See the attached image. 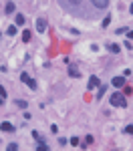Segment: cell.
<instances>
[{
    "mask_svg": "<svg viewBox=\"0 0 133 151\" xmlns=\"http://www.w3.org/2000/svg\"><path fill=\"white\" fill-rule=\"evenodd\" d=\"M58 6L73 14V16H79V18H87L89 20V14H87V6H85V0H57Z\"/></svg>",
    "mask_w": 133,
    "mask_h": 151,
    "instance_id": "1",
    "label": "cell"
},
{
    "mask_svg": "<svg viewBox=\"0 0 133 151\" xmlns=\"http://www.w3.org/2000/svg\"><path fill=\"white\" fill-rule=\"evenodd\" d=\"M109 2H111V0H85L89 20H91V18H99V14H103V12L109 8Z\"/></svg>",
    "mask_w": 133,
    "mask_h": 151,
    "instance_id": "2",
    "label": "cell"
},
{
    "mask_svg": "<svg viewBox=\"0 0 133 151\" xmlns=\"http://www.w3.org/2000/svg\"><path fill=\"white\" fill-rule=\"evenodd\" d=\"M109 101H111V105H113V107H121V109H125V107H127V99H125V95H123V93H113Z\"/></svg>",
    "mask_w": 133,
    "mask_h": 151,
    "instance_id": "3",
    "label": "cell"
},
{
    "mask_svg": "<svg viewBox=\"0 0 133 151\" xmlns=\"http://www.w3.org/2000/svg\"><path fill=\"white\" fill-rule=\"evenodd\" d=\"M0 129H2L4 133H14V131H16V127H14L12 123H8V121H4V123H0Z\"/></svg>",
    "mask_w": 133,
    "mask_h": 151,
    "instance_id": "4",
    "label": "cell"
},
{
    "mask_svg": "<svg viewBox=\"0 0 133 151\" xmlns=\"http://www.w3.org/2000/svg\"><path fill=\"white\" fill-rule=\"evenodd\" d=\"M37 32H46V18H37Z\"/></svg>",
    "mask_w": 133,
    "mask_h": 151,
    "instance_id": "5",
    "label": "cell"
},
{
    "mask_svg": "<svg viewBox=\"0 0 133 151\" xmlns=\"http://www.w3.org/2000/svg\"><path fill=\"white\" fill-rule=\"evenodd\" d=\"M99 83H101V81H99V77H95V75H91V77H89V89H97Z\"/></svg>",
    "mask_w": 133,
    "mask_h": 151,
    "instance_id": "6",
    "label": "cell"
},
{
    "mask_svg": "<svg viewBox=\"0 0 133 151\" xmlns=\"http://www.w3.org/2000/svg\"><path fill=\"white\" fill-rule=\"evenodd\" d=\"M111 85H113V87H123V85H125V77H113V79H111Z\"/></svg>",
    "mask_w": 133,
    "mask_h": 151,
    "instance_id": "7",
    "label": "cell"
},
{
    "mask_svg": "<svg viewBox=\"0 0 133 151\" xmlns=\"http://www.w3.org/2000/svg\"><path fill=\"white\" fill-rule=\"evenodd\" d=\"M69 75H71L73 79H77V77H81V73H79V68H77V65H69Z\"/></svg>",
    "mask_w": 133,
    "mask_h": 151,
    "instance_id": "8",
    "label": "cell"
},
{
    "mask_svg": "<svg viewBox=\"0 0 133 151\" xmlns=\"http://www.w3.org/2000/svg\"><path fill=\"white\" fill-rule=\"evenodd\" d=\"M37 149H38V151H49V145H46V141H44V139H38Z\"/></svg>",
    "mask_w": 133,
    "mask_h": 151,
    "instance_id": "9",
    "label": "cell"
},
{
    "mask_svg": "<svg viewBox=\"0 0 133 151\" xmlns=\"http://www.w3.org/2000/svg\"><path fill=\"white\" fill-rule=\"evenodd\" d=\"M14 10H16V6H14V2H8V4H6V14H12Z\"/></svg>",
    "mask_w": 133,
    "mask_h": 151,
    "instance_id": "10",
    "label": "cell"
},
{
    "mask_svg": "<svg viewBox=\"0 0 133 151\" xmlns=\"http://www.w3.org/2000/svg\"><path fill=\"white\" fill-rule=\"evenodd\" d=\"M107 49L111 50V52H115V54H117V52L121 50V49H119V44H115V42H111V44H107Z\"/></svg>",
    "mask_w": 133,
    "mask_h": 151,
    "instance_id": "11",
    "label": "cell"
},
{
    "mask_svg": "<svg viewBox=\"0 0 133 151\" xmlns=\"http://www.w3.org/2000/svg\"><path fill=\"white\" fill-rule=\"evenodd\" d=\"M16 30H18V28H16V24H12V26H8V28H6V34L14 36V34H16Z\"/></svg>",
    "mask_w": 133,
    "mask_h": 151,
    "instance_id": "12",
    "label": "cell"
},
{
    "mask_svg": "<svg viewBox=\"0 0 133 151\" xmlns=\"http://www.w3.org/2000/svg\"><path fill=\"white\" fill-rule=\"evenodd\" d=\"M14 22H16V26H22V24H24V16H22V14H16Z\"/></svg>",
    "mask_w": 133,
    "mask_h": 151,
    "instance_id": "13",
    "label": "cell"
},
{
    "mask_svg": "<svg viewBox=\"0 0 133 151\" xmlns=\"http://www.w3.org/2000/svg\"><path fill=\"white\" fill-rule=\"evenodd\" d=\"M105 91H107V87H105V85H101V87H99V93H97V99H101V97L105 95Z\"/></svg>",
    "mask_w": 133,
    "mask_h": 151,
    "instance_id": "14",
    "label": "cell"
},
{
    "mask_svg": "<svg viewBox=\"0 0 133 151\" xmlns=\"http://www.w3.org/2000/svg\"><path fill=\"white\" fill-rule=\"evenodd\" d=\"M109 24H111V14H107V16L103 18V28H107Z\"/></svg>",
    "mask_w": 133,
    "mask_h": 151,
    "instance_id": "15",
    "label": "cell"
},
{
    "mask_svg": "<svg viewBox=\"0 0 133 151\" xmlns=\"http://www.w3.org/2000/svg\"><path fill=\"white\" fill-rule=\"evenodd\" d=\"M30 36H32L30 30H24V32H22V40H24V42H28V40H30Z\"/></svg>",
    "mask_w": 133,
    "mask_h": 151,
    "instance_id": "16",
    "label": "cell"
},
{
    "mask_svg": "<svg viewBox=\"0 0 133 151\" xmlns=\"http://www.w3.org/2000/svg\"><path fill=\"white\" fill-rule=\"evenodd\" d=\"M14 103H16V107H20V109H24V107H26V101H22V99H16Z\"/></svg>",
    "mask_w": 133,
    "mask_h": 151,
    "instance_id": "17",
    "label": "cell"
},
{
    "mask_svg": "<svg viewBox=\"0 0 133 151\" xmlns=\"http://www.w3.org/2000/svg\"><path fill=\"white\" fill-rule=\"evenodd\" d=\"M28 79H30L28 73H22V75H20V81H22V83H28Z\"/></svg>",
    "mask_w": 133,
    "mask_h": 151,
    "instance_id": "18",
    "label": "cell"
},
{
    "mask_svg": "<svg viewBox=\"0 0 133 151\" xmlns=\"http://www.w3.org/2000/svg\"><path fill=\"white\" fill-rule=\"evenodd\" d=\"M123 131H125L127 135H133V123H131V125H127V127H125Z\"/></svg>",
    "mask_w": 133,
    "mask_h": 151,
    "instance_id": "19",
    "label": "cell"
},
{
    "mask_svg": "<svg viewBox=\"0 0 133 151\" xmlns=\"http://www.w3.org/2000/svg\"><path fill=\"white\" fill-rule=\"evenodd\" d=\"M28 87H30V89H32V91H34V89H37V81H32V79H28Z\"/></svg>",
    "mask_w": 133,
    "mask_h": 151,
    "instance_id": "20",
    "label": "cell"
},
{
    "mask_svg": "<svg viewBox=\"0 0 133 151\" xmlns=\"http://www.w3.org/2000/svg\"><path fill=\"white\" fill-rule=\"evenodd\" d=\"M69 143H71V145H77V147H79V143H81V141H79V137H73V139H71Z\"/></svg>",
    "mask_w": 133,
    "mask_h": 151,
    "instance_id": "21",
    "label": "cell"
},
{
    "mask_svg": "<svg viewBox=\"0 0 133 151\" xmlns=\"http://www.w3.org/2000/svg\"><path fill=\"white\" fill-rule=\"evenodd\" d=\"M16 149H18L16 143H8V151H16Z\"/></svg>",
    "mask_w": 133,
    "mask_h": 151,
    "instance_id": "22",
    "label": "cell"
},
{
    "mask_svg": "<svg viewBox=\"0 0 133 151\" xmlns=\"http://www.w3.org/2000/svg\"><path fill=\"white\" fill-rule=\"evenodd\" d=\"M127 32V28H117V30H115V34H125Z\"/></svg>",
    "mask_w": 133,
    "mask_h": 151,
    "instance_id": "23",
    "label": "cell"
},
{
    "mask_svg": "<svg viewBox=\"0 0 133 151\" xmlns=\"http://www.w3.org/2000/svg\"><path fill=\"white\" fill-rule=\"evenodd\" d=\"M131 93H133L131 87H125V93H123V95H131Z\"/></svg>",
    "mask_w": 133,
    "mask_h": 151,
    "instance_id": "24",
    "label": "cell"
},
{
    "mask_svg": "<svg viewBox=\"0 0 133 151\" xmlns=\"http://www.w3.org/2000/svg\"><path fill=\"white\" fill-rule=\"evenodd\" d=\"M0 97H6V91H4V87L0 85Z\"/></svg>",
    "mask_w": 133,
    "mask_h": 151,
    "instance_id": "25",
    "label": "cell"
},
{
    "mask_svg": "<svg viewBox=\"0 0 133 151\" xmlns=\"http://www.w3.org/2000/svg\"><path fill=\"white\" fill-rule=\"evenodd\" d=\"M127 36H129V40H133V30H127Z\"/></svg>",
    "mask_w": 133,
    "mask_h": 151,
    "instance_id": "26",
    "label": "cell"
},
{
    "mask_svg": "<svg viewBox=\"0 0 133 151\" xmlns=\"http://www.w3.org/2000/svg\"><path fill=\"white\" fill-rule=\"evenodd\" d=\"M129 12H131V16H133V2H131V6H129Z\"/></svg>",
    "mask_w": 133,
    "mask_h": 151,
    "instance_id": "27",
    "label": "cell"
}]
</instances>
